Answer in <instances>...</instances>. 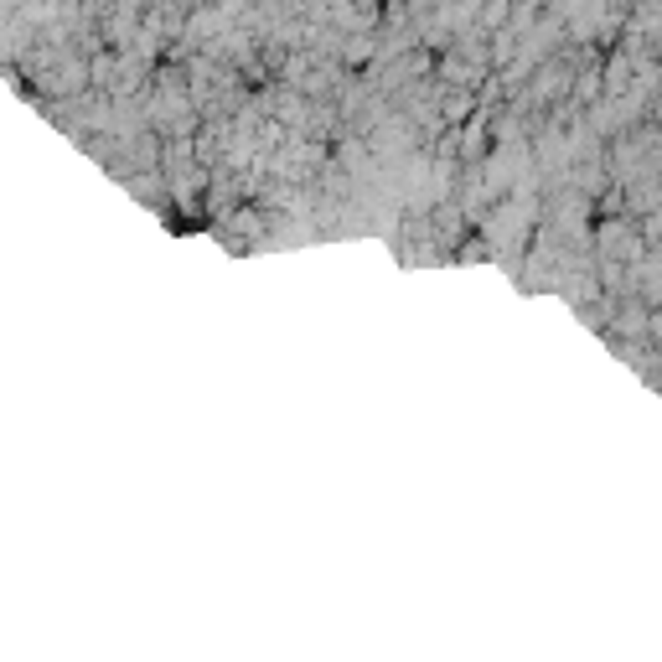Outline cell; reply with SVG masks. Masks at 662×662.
I'll use <instances>...</instances> for the list:
<instances>
[{
  "label": "cell",
  "mask_w": 662,
  "mask_h": 662,
  "mask_svg": "<svg viewBox=\"0 0 662 662\" xmlns=\"http://www.w3.org/2000/svg\"><path fill=\"white\" fill-rule=\"evenodd\" d=\"M621 326L631 331V337H637V331H642V326H652V321H647L642 311H626V316H621Z\"/></svg>",
  "instance_id": "277c9868"
},
{
  "label": "cell",
  "mask_w": 662,
  "mask_h": 662,
  "mask_svg": "<svg viewBox=\"0 0 662 662\" xmlns=\"http://www.w3.org/2000/svg\"><path fill=\"white\" fill-rule=\"evenodd\" d=\"M637 280H642V295L657 300V295H662V264H657V259H642V264H637Z\"/></svg>",
  "instance_id": "7a4b0ae2"
},
{
  "label": "cell",
  "mask_w": 662,
  "mask_h": 662,
  "mask_svg": "<svg viewBox=\"0 0 662 662\" xmlns=\"http://www.w3.org/2000/svg\"><path fill=\"white\" fill-rule=\"evenodd\" d=\"M652 337H657V342H662V311H657V316H652Z\"/></svg>",
  "instance_id": "5b68a950"
},
{
  "label": "cell",
  "mask_w": 662,
  "mask_h": 662,
  "mask_svg": "<svg viewBox=\"0 0 662 662\" xmlns=\"http://www.w3.org/2000/svg\"><path fill=\"white\" fill-rule=\"evenodd\" d=\"M600 249H606V259H637L642 238L631 228H621V223H606V228H600Z\"/></svg>",
  "instance_id": "6da1fadb"
},
{
  "label": "cell",
  "mask_w": 662,
  "mask_h": 662,
  "mask_svg": "<svg viewBox=\"0 0 662 662\" xmlns=\"http://www.w3.org/2000/svg\"><path fill=\"white\" fill-rule=\"evenodd\" d=\"M606 78H611V94H626V88H631V63H626V57H616Z\"/></svg>",
  "instance_id": "3957f363"
}]
</instances>
